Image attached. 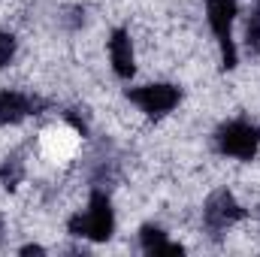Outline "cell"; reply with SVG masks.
<instances>
[{
  "mask_svg": "<svg viewBox=\"0 0 260 257\" xmlns=\"http://www.w3.org/2000/svg\"><path fill=\"white\" fill-rule=\"evenodd\" d=\"M70 233L94 239V242H106L115 233V212H112V203H109L106 191L94 188L91 200H88V209L70 218Z\"/></svg>",
  "mask_w": 260,
  "mask_h": 257,
  "instance_id": "6da1fadb",
  "label": "cell"
},
{
  "mask_svg": "<svg viewBox=\"0 0 260 257\" xmlns=\"http://www.w3.org/2000/svg\"><path fill=\"white\" fill-rule=\"evenodd\" d=\"M215 145L221 154L227 157H236V160H251L260 148V127L245 121V118H236V121H227L221 124L215 133Z\"/></svg>",
  "mask_w": 260,
  "mask_h": 257,
  "instance_id": "7a4b0ae2",
  "label": "cell"
},
{
  "mask_svg": "<svg viewBox=\"0 0 260 257\" xmlns=\"http://www.w3.org/2000/svg\"><path fill=\"white\" fill-rule=\"evenodd\" d=\"M236 0H206V21L209 30L215 34L221 46V67L233 70L236 67V46H233V18H236Z\"/></svg>",
  "mask_w": 260,
  "mask_h": 257,
  "instance_id": "3957f363",
  "label": "cell"
},
{
  "mask_svg": "<svg viewBox=\"0 0 260 257\" xmlns=\"http://www.w3.org/2000/svg\"><path fill=\"white\" fill-rule=\"evenodd\" d=\"M127 100L133 106H139V112H145L148 118H164L167 112H173L182 100V91L176 85H167V82H154V85H139V88H130Z\"/></svg>",
  "mask_w": 260,
  "mask_h": 257,
  "instance_id": "277c9868",
  "label": "cell"
},
{
  "mask_svg": "<svg viewBox=\"0 0 260 257\" xmlns=\"http://www.w3.org/2000/svg\"><path fill=\"white\" fill-rule=\"evenodd\" d=\"M242 215H245L242 206L236 203V197L230 191H215L206 200V206H203V221H206V227H209L215 236L224 233L227 227H233Z\"/></svg>",
  "mask_w": 260,
  "mask_h": 257,
  "instance_id": "5b68a950",
  "label": "cell"
},
{
  "mask_svg": "<svg viewBox=\"0 0 260 257\" xmlns=\"http://www.w3.org/2000/svg\"><path fill=\"white\" fill-rule=\"evenodd\" d=\"M40 100L37 97H27L21 91H0V124H18L24 121L27 115H37L40 112Z\"/></svg>",
  "mask_w": 260,
  "mask_h": 257,
  "instance_id": "8992f818",
  "label": "cell"
},
{
  "mask_svg": "<svg viewBox=\"0 0 260 257\" xmlns=\"http://www.w3.org/2000/svg\"><path fill=\"white\" fill-rule=\"evenodd\" d=\"M109 61L118 79H130L136 73V55H133V43H130V34L124 27L112 30V40H109Z\"/></svg>",
  "mask_w": 260,
  "mask_h": 257,
  "instance_id": "52a82bcc",
  "label": "cell"
},
{
  "mask_svg": "<svg viewBox=\"0 0 260 257\" xmlns=\"http://www.w3.org/2000/svg\"><path fill=\"white\" fill-rule=\"evenodd\" d=\"M139 245H142L145 254H185V248L176 245V242H170L167 233L160 227H154V224H145L139 230Z\"/></svg>",
  "mask_w": 260,
  "mask_h": 257,
  "instance_id": "ba28073f",
  "label": "cell"
},
{
  "mask_svg": "<svg viewBox=\"0 0 260 257\" xmlns=\"http://www.w3.org/2000/svg\"><path fill=\"white\" fill-rule=\"evenodd\" d=\"M245 46L251 55H260V0L254 3L251 15H248V24H245Z\"/></svg>",
  "mask_w": 260,
  "mask_h": 257,
  "instance_id": "9c48e42d",
  "label": "cell"
},
{
  "mask_svg": "<svg viewBox=\"0 0 260 257\" xmlns=\"http://www.w3.org/2000/svg\"><path fill=\"white\" fill-rule=\"evenodd\" d=\"M21 176H24V164H21L18 157H9V160L0 167V185H3V188H15V185L21 182Z\"/></svg>",
  "mask_w": 260,
  "mask_h": 257,
  "instance_id": "30bf717a",
  "label": "cell"
},
{
  "mask_svg": "<svg viewBox=\"0 0 260 257\" xmlns=\"http://www.w3.org/2000/svg\"><path fill=\"white\" fill-rule=\"evenodd\" d=\"M15 58V37L0 30V67H9Z\"/></svg>",
  "mask_w": 260,
  "mask_h": 257,
  "instance_id": "8fae6325",
  "label": "cell"
},
{
  "mask_svg": "<svg viewBox=\"0 0 260 257\" xmlns=\"http://www.w3.org/2000/svg\"><path fill=\"white\" fill-rule=\"evenodd\" d=\"M21 254H43V248H40V245H24Z\"/></svg>",
  "mask_w": 260,
  "mask_h": 257,
  "instance_id": "7c38bea8",
  "label": "cell"
},
{
  "mask_svg": "<svg viewBox=\"0 0 260 257\" xmlns=\"http://www.w3.org/2000/svg\"><path fill=\"white\" fill-rule=\"evenodd\" d=\"M0 230H3V221H0Z\"/></svg>",
  "mask_w": 260,
  "mask_h": 257,
  "instance_id": "4fadbf2b",
  "label": "cell"
}]
</instances>
